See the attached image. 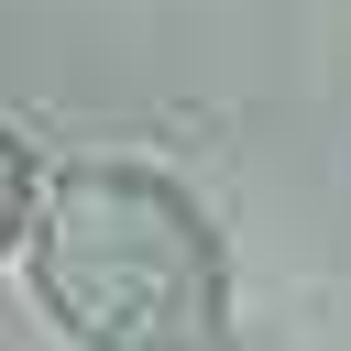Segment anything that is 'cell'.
Instances as JSON below:
<instances>
[{"mask_svg":"<svg viewBox=\"0 0 351 351\" xmlns=\"http://www.w3.org/2000/svg\"><path fill=\"white\" fill-rule=\"evenodd\" d=\"M33 285L66 340L88 351H219L230 274L197 197L154 165H66L33 208Z\"/></svg>","mask_w":351,"mask_h":351,"instance_id":"1","label":"cell"},{"mask_svg":"<svg viewBox=\"0 0 351 351\" xmlns=\"http://www.w3.org/2000/svg\"><path fill=\"white\" fill-rule=\"evenodd\" d=\"M33 208H44V176H33V143L0 121V252L33 230Z\"/></svg>","mask_w":351,"mask_h":351,"instance_id":"2","label":"cell"}]
</instances>
